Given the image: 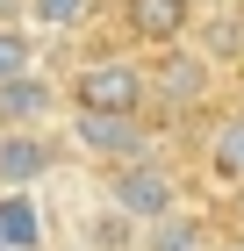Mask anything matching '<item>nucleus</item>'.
<instances>
[{
    "mask_svg": "<svg viewBox=\"0 0 244 251\" xmlns=\"http://www.w3.org/2000/svg\"><path fill=\"white\" fill-rule=\"evenodd\" d=\"M101 201H108L115 215H130L136 230H151V223L194 208L187 173H180L165 151H144V158H130V165H108V173H101Z\"/></svg>",
    "mask_w": 244,
    "mask_h": 251,
    "instance_id": "f257e3e1",
    "label": "nucleus"
},
{
    "mask_svg": "<svg viewBox=\"0 0 244 251\" xmlns=\"http://www.w3.org/2000/svg\"><path fill=\"white\" fill-rule=\"evenodd\" d=\"M151 122H187V115H208L223 100V65L208 58L201 43H172V50H151Z\"/></svg>",
    "mask_w": 244,
    "mask_h": 251,
    "instance_id": "f03ea898",
    "label": "nucleus"
},
{
    "mask_svg": "<svg viewBox=\"0 0 244 251\" xmlns=\"http://www.w3.org/2000/svg\"><path fill=\"white\" fill-rule=\"evenodd\" d=\"M72 115H151V65L130 50H94L65 72Z\"/></svg>",
    "mask_w": 244,
    "mask_h": 251,
    "instance_id": "7ed1b4c3",
    "label": "nucleus"
},
{
    "mask_svg": "<svg viewBox=\"0 0 244 251\" xmlns=\"http://www.w3.org/2000/svg\"><path fill=\"white\" fill-rule=\"evenodd\" d=\"M57 129H65L72 158L94 165V173L130 165V158H144V151H165V129H158L151 115H65Z\"/></svg>",
    "mask_w": 244,
    "mask_h": 251,
    "instance_id": "20e7f679",
    "label": "nucleus"
},
{
    "mask_svg": "<svg viewBox=\"0 0 244 251\" xmlns=\"http://www.w3.org/2000/svg\"><path fill=\"white\" fill-rule=\"evenodd\" d=\"M72 165L65 129H0V187H51Z\"/></svg>",
    "mask_w": 244,
    "mask_h": 251,
    "instance_id": "39448f33",
    "label": "nucleus"
},
{
    "mask_svg": "<svg viewBox=\"0 0 244 251\" xmlns=\"http://www.w3.org/2000/svg\"><path fill=\"white\" fill-rule=\"evenodd\" d=\"M72 115L65 100V72H22V79H0V129H57Z\"/></svg>",
    "mask_w": 244,
    "mask_h": 251,
    "instance_id": "423d86ee",
    "label": "nucleus"
},
{
    "mask_svg": "<svg viewBox=\"0 0 244 251\" xmlns=\"http://www.w3.org/2000/svg\"><path fill=\"white\" fill-rule=\"evenodd\" d=\"M115 15H122V36L136 50H172V43H194L201 29V0H115Z\"/></svg>",
    "mask_w": 244,
    "mask_h": 251,
    "instance_id": "0eeeda50",
    "label": "nucleus"
},
{
    "mask_svg": "<svg viewBox=\"0 0 244 251\" xmlns=\"http://www.w3.org/2000/svg\"><path fill=\"white\" fill-rule=\"evenodd\" d=\"M201 187L223 194V201L244 194V108L208 115V129H201Z\"/></svg>",
    "mask_w": 244,
    "mask_h": 251,
    "instance_id": "6e6552de",
    "label": "nucleus"
},
{
    "mask_svg": "<svg viewBox=\"0 0 244 251\" xmlns=\"http://www.w3.org/2000/svg\"><path fill=\"white\" fill-rule=\"evenodd\" d=\"M0 244L7 251H51L57 244L43 187H0Z\"/></svg>",
    "mask_w": 244,
    "mask_h": 251,
    "instance_id": "1a4fd4ad",
    "label": "nucleus"
},
{
    "mask_svg": "<svg viewBox=\"0 0 244 251\" xmlns=\"http://www.w3.org/2000/svg\"><path fill=\"white\" fill-rule=\"evenodd\" d=\"M101 7H108V0H22V22H29L43 43H72V36H86L101 22Z\"/></svg>",
    "mask_w": 244,
    "mask_h": 251,
    "instance_id": "9d476101",
    "label": "nucleus"
},
{
    "mask_svg": "<svg viewBox=\"0 0 244 251\" xmlns=\"http://www.w3.org/2000/svg\"><path fill=\"white\" fill-rule=\"evenodd\" d=\"M208 244H216V230H208L201 208H180V215H165V223H151L136 237V251H208Z\"/></svg>",
    "mask_w": 244,
    "mask_h": 251,
    "instance_id": "9b49d317",
    "label": "nucleus"
},
{
    "mask_svg": "<svg viewBox=\"0 0 244 251\" xmlns=\"http://www.w3.org/2000/svg\"><path fill=\"white\" fill-rule=\"evenodd\" d=\"M43 50H51V43H43V36H36V29H29L22 15H7V22H0V79L43 72Z\"/></svg>",
    "mask_w": 244,
    "mask_h": 251,
    "instance_id": "f8f14e48",
    "label": "nucleus"
},
{
    "mask_svg": "<svg viewBox=\"0 0 244 251\" xmlns=\"http://www.w3.org/2000/svg\"><path fill=\"white\" fill-rule=\"evenodd\" d=\"M208 251H244V237H216V244H208Z\"/></svg>",
    "mask_w": 244,
    "mask_h": 251,
    "instance_id": "ddd939ff",
    "label": "nucleus"
},
{
    "mask_svg": "<svg viewBox=\"0 0 244 251\" xmlns=\"http://www.w3.org/2000/svg\"><path fill=\"white\" fill-rule=\"evenodd\" d=\"M201 7H208V15H223V7H244V0H201Z\"/></svg>",
    "mask_w": 244,
    "mask_h": 251,
    "instance_id": "4468645a",
    "label": "nucleus"
},
{
    "mask_svg": "<svg viewBox=\"0 0 244 251\" xmlns=\"http://www.w3.org/2000/svg\"><path fill=\"white\" fill-rule=\"evenodd\" d=\"M0 251H7V244H0Z\"/></svg>",
    "mask_w": 244,
    "mask_h": 251,
    "instance_id": "2eb2a0df",
    "label": "nucleus"
}]
</instances>
